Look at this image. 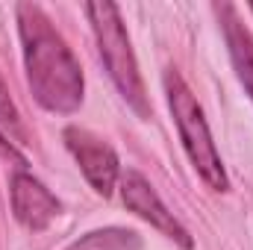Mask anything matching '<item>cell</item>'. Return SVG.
<instances>
[{"label":"cell","mask_w":253,"mask_h":250,"mask_svg":"<svg viewBox=\"0 0 253 250\" xmlns=\"http://www.w3.org/2000/svg\"><path fill=\"white\" fill-rule=\"evenodd\" d=\"M18 33L24 47L27 83L36 103L47 112L71 115L83 103V71L62 33L39 3H18Z\"/></svg>","instance_id":"1"},{"label":"cell","mask_w":253,"mask_h":250,"mask_svg":"<svg viewBox=\"0 0 253 250\" xmlns=\"http://www.w3.org/2000/svg\"><path fill=\"white\" fill-rule=\"evenodd\" d=\"M162 85H165V97H168V109L174 115V124L180 129V141L189 153L194 171L200 174V180L212 191H227L230 180H227L221 153L212 141L209 124L203 118V109H200L197 97L191 94L189 83L183 80V74L177 68H168L165 77H162Z\"/></svg>","instance_id":"2"},{"label":"cell","mask_w":253,"mask_h":250,"mask_svg":"<svg viewBox=\"0 0 253 250\" xmlns=\"http://www.w3.org/2000/svg\"><path fill=\"white\" fill-rule=\"evenodd\" d=\"M85 15L91 21L100 59L106 65V71H109L118 94L126 100L129 109H135L138 118H150L147 91H144V83H141V74H138L132 42H129L126 27H124V21H121V9L115 3L103 0V3H88Z\"/></svg>","instance_id":"3"},{"label":"cell","mask_w":253,"mask_h":250,"mask_svg":"<svg viewBox=\"0 0 253 250\" xmlns=\"http://www.w3.org/2000/svg\"><path fill=\"white\" fill-rule=\"evenodd\" d=\"M65 147L71 150L74 162L80 165L83 177L91 183V188L103 197H109L118 180H121V162L118 153L109 141H103L100 135H94L85 126H65L62 132Z\"/></svg>","instance_id":"4"},{"label":"cell","mask_w":253,"mask_h":250,"mask_svg":"<svg viewBox=\"0 0 253 250\" xmlns=\"http://www.w3.org/2000/svg\"><path fill=\"white\" fill-rule=\"evenodd\" d=\"M118 183H121V200H124V206L132 215H138L141 221H147L150 227H156L165 239L177 242L183 250L194 248L189 230L174 218V212H168V206L162 203V197L156 194V188L150 186L138 171H132V168L121 171V180Z\"/></svg>","instance_id":"5"},{"label":"cell","mask_w":253,"mask_h":250,"mask_svg":"<svg viewBox=\"0 0 253 250\" xmlns=\"http://www.w3.org/2000/svg\"><path fill=\"white\" fill-rule=\"evenodd\" d=\"M9 194H12V212H15L18 224L33 230V233L47 230L53 224V218L62 212V203L56 200V194L27 171L12 174Z\"/></svg>","instance_id":"6"},{"label":"cell","mask_w":253,"mask_h":250,"mask_svg":"<svg viewBox=\"0 0 253 250\" xmlns=\"http://www.w3.org/2000/svg\"><path fill=\"white\" fill-rule=\"evenodd\" d=\"M215 12L221 15V27H224V39H227V50L236 68V77L242 83V88L248 91L253 100V36L251 30L242 24V15L233 3H221L215 6Z\"/></svg>","instance_id":"7"},{"label":"cell","mask_w":253,"mask_h":250,"mask_svg":"<svg viewBox=\"0 0 253 250\" xmlns=\"http://www.w3.org/2000/svg\"><path fill=\"white\" fill-rule=\"evenodd\" d=\"M135 245H138L135 233H126V230H97V233H88L80 242H74L68 250H126V248H135Z\"/></svg>","instance_id":"8"},{"label":"cell","mask_w":253,"mask_h":250,"mask_svg":"<svg viewBox=\"0 0 253 250\" xmlns=\"http://www.w3.org/2000/svg\"><path fill=\"white\" fill-rule=\"evenodd\" d=\"M0 126L6 129L9 138H15L18 144H27V126L21 121V112H18V106L9 94V85H6L3 74H0Z\"/></svg>","instance_id":"9"},{"label":"cell","mask_w":253,"mask_h":250,"mask_svg":"<svg viewBox=\"0 0 253 250\" xmlns=\"http://www.w3.org/2000/svg\"><path fill=\"white\" fill-rule=\"evenodd\" d=\"M0 156H3V159H9V162H15V165H21V168L27 165V159H24V156H21V150L9 141V135H6V132H0Z\"/></svg>","instance_id":"10"},{"label":"cell","mask_w":253,"mask_h":250,"mask_svg":"<svg viewBox=\"0 0 253 250\" xmlns=\"http://www.w3.org/2000/svg\"><path fill=\"white\" fill-rule=\"evenodd\" d=\"M251 12H253V6H251Z\"/></svg>","instance_id":"11"}]
</instances>
